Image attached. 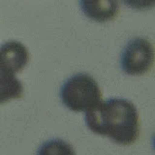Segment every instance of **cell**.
Returning a JSON list of instances; mask_svg holds the SVG:
<instances>
[{
    "instance_id": "2",
    "label": "cell",
    "mask_w": 155,
    "mask_h": 155,
    "mask_svg": "<svg viewBox=\"0 0 155 155\" xmlns=\"http://www.w3.org/2000/svg\"><path fill=\"white\" fill-rule=\"evenodd\" d=\"M60 99L67 109L86 113L103 100L102 90L93 77L86 73L71 76L60 87Z\"/></svg>"
},
{
    "instance_id": "3",
    "label": "cell",
    "mask_w": 155,
    "mask_h": 155,
    "mask_svg": "<svg viewBox=\"0 0 155 155\" xmlns=\"http://www.w3.org/2000/svg\"><path fill=\"white\" fill-rule=\"evenodd\" d=\"M154 48L144 37H135L127 43L121 52L120 66L129 76H143L152 69Z\"/></svg>"
},
{
    "instance_id": "6",
    "label": "cell",
    "mask_w": 155,
    "mask_h": 155,
    "mask_svg": "<svg viewBox=\"0 0 155 155\" xmlns=\"http://www.w3.org/2000/svg\"><path fill=\"white\" fill-rule=\"evenodd\" d=\"M0 56L8 62L18 74L26 67L29 61L28 50L18 41H9L0 46Z\"/></svg>"
},
{
    "instance_id": "7",
    "label": "cell",
    "mask_w": 155,
    "mask_h": 155,
    "mask_svg": "<svg viewBox=\"0 0 155 155\" xmlns=\"http://www.w3.org/2000/svg\"><path fill=\"white\" fill-rule=\"evenodd\" d=\"M38 154H75L70 143L60 139H53L44 143L37 151Z\"/></svg>"
},
{
    "instance_id": "4",
    "label": "cell",
    "mask_w": 155,
    "mask_h": 155,
    "mask_svg": "<svg viewBox=\"0 0 155 155\" xmlns=\"http://www.w3.org/2000/svg\"><path fill=\"white\" fill-rule=\"evenodd\" d=\"M17 75L14 68L0 56V105L23 96L24 87Z\"/></svg>"
},
{
    "instance_id": "8",
    "label": "cell",
    "mask_w": 155,
    "mask_h": 155,
    "mask_svg": "<svg viewBox=\"0 0 155 155\" xmlns=\"http://www.w3.org/2000/svg\"><path fill=\"white\" fill-rule=\"evenodd\" d=\"M127 7L136 11H147L153 9L155 0H121Z\"/></svg>"
},
{
    "instance_id": "5",
    "label": "cell",
    "mask_w": 155,
    "mask_h": 155,
    "mask_svg": "<svg viewBox=\"0 0 155 155\" xmlns=\"http://www.w3.org/2000/svg\"><path fill=\"white\" fill-rule=\"evenodd\" d=\"M86 18L99 23L114 21L119 14V0H80Z\"/></svg>"
},
{
    "instance_id": "1",
    "label": "cell",
    "mask_w": 155,
    "mask_h": 155,
    "mask_svg": "<svg viewBox=\"0 0 155 155\" xmlns=\"http://www.w3.org/2000/svg\"><path fill=\"white\" fill-rule=\"evenodd\" d=\"M88 129L122 147L138 142L140 134L137 107L124 98H110L84 113Z\"/></svg>"
}]
</instances>
